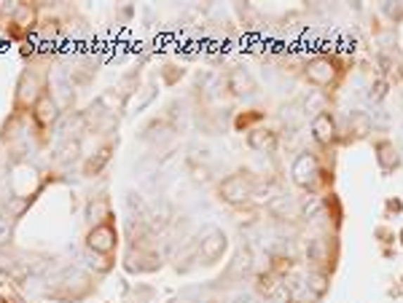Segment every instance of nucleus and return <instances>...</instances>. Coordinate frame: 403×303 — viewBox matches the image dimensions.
Wrapping results in <instances>:
<instances>
[{
  "label": "nucleus",
  "mask_w": 403,
  "mask_h": 303,
  "mask_svg": "<svg viewBox=\"0 0 403 303\" xmlns=\"http://www.w3.org/2000/svg\"><path fill=\"white\" fill-rule=\"evenodd\" d=\"M8 231H11V223H8L6 217H0V242H6V239H8Z\"/></svg>",
  "instance_id": "nucleus-13"
},
{
  "label": "nucleus",
  "mask_w": 403,
  "mask_h": 303,
  "mask_svg": "<svg viewBox=\"0 0 403 303\" xmlns=\"http://www.w3.org/2000/svg\"><path fill=\"white\" fill-rule=\"evenodd\" d=\"M229 89L234 91L237 97H253L255 94V81L248 70H231L229 73Z\"/></svg>",
  "instance_id": "nucleus-8"
},
{
  "label": "nucleus",
  "mask_w": 403,
  "mask_h": 303,
  "mask_svg": "<svg viewBox=\"0 0 403 303\" xmlns=\"http://www.w3.org/2000/svg\"><path fill=\"white\" fill-rule=\"evenodd\" d=\"M237 303H255V301L250 298V295H245V298H237Z\"/></svg>",
  "instance_id": "nucleus-14"
},
{
  "label": "nucleus",
  "mask_w": 403,
  "mask_h": 303,
  "mask_svg": "<svg viewBox=\"0 0 403 303\" xmlns=\"http://www.w3.org/2000/svg\"><path fill=\"white\" fill-rule=\"evenodd\" d=\"M32 119H35L38 126H44V129L54 123V119H57V105H54V100H51L49 94H41L38 102L32 105Z\"/></svg>",
  "instance_id": "nucleus-6"
},
{
  "label": "nucleus",
  "mask_w": 403,
  "mask_h": 303,
  "mask_svg": "<svg viewBox=\"0 0 403 303\" xmlns=\"http://www.w3.org/2000/svg\"><path fill=\"white\" fill-rule=\"evenodd\" d=\"M369 129H371V121H369L366 113H352V116H350V132L355 137H366Z\"/></svg>",
  "instance_id": "nucleus-11"
},
{
  "label": "nucleus",
  "mask_w": 403,
  "mask_h": 303,
  "mask_svg": "<svg viewBox=\"0 0 403 303\" xmlns=\"http://www.w3.org/2000/svg\"><path fill=\"white\" fill-rule=\"evenodd\" d=\"M221 198L226 204H245L253 198V180L245 177V175H231L221 182Z\"/></svg>",
  "instance_id": "nucleus-1"
},
{
  "label": "nucleus",
  "mask_w": 403,
  "mask_h": 303,
  "mask_svg": "<svg viewBox=\"0 0 403 303\" xmlns=\"http://www.w3.org/2000/svg\"><path fill=\"white\" fill-rule=\"evenodd\" d=\"M224 250H226V234L218 231V228H207V234L199 242V260H205L210 266V263H215V260L224 255Z\"/></svg>",
  "instance_id": "nucleus-3"
},
{
  "label": "nucleus",
  "mask_w": 403,
  "mask_h": 303,
  "mask_svg": "<svg viewBox=\"0 0 403 303\" xmlns=\"http://www.w3.org/2000/svg\"><path fill=\"white\" fill-rule=\"evenodd\" d=\"M290 172H293V180H296V185H301V188H309V185L314 182V177L320 175V167H317V159H314L312 153H301Z\"/></svg>",
  "instance_id": "nucleus-4"
},
{
  "label": "nucleus",
  "mask_w": 403,
  "mask_h": 303,
  "mask_svg": "<svg viewBox=\"0 0 403 303\" xmlns=\"http://www.w3.org/2000/svg\"><path fill=\"white\" fill-rule=\"evenodd\" d=\"M312 135L320 145H331L336 140V123H333V116L331 113H317L312 121Z\"/></svg>",
  "instance_id": "nucleus-5"
},
{
  "label": "nucleus",
  "mask_w": 403,
  "mask_h": 303,
  "mask_svg": "<svg viewBox=\"0 0 403 303\" xmlns=\"http://www.w3.org/2000/svg\"><path fill=\"white\" fill-rule=\"evenodd\" d=\"M333 76H336V70H333L331 60H312L309 67H307V78L312 81L314 86H328Z\"/></svg>",
  "instance_id": "nucleus-7"
},
{
  "label": "nucleus",
  "mask_w": 403,
  "mask_h": 303,
  "mask_svg": "<svg viewBox=\"0 0 403 303\" xmlns=\"http://www.w3.org/2000/svg\"><path fill=\"white\" fill-rule=\"evenodd\" d=\"M110 151H113V148L108 145V148H103V151H97V156H94L91 161H87V167H84V172H87V177H91V175H97V172H100V169H103L105 164L110 161Z\"/></svg>",
  "instance_id": "nucleus-10"
},
{
  "label": "nucleus",
  "mask_w": 403,
  "mask_h": 303,
  "mask_svg": "<svg viewBox=\"0 0 403 303\" xmlns=\"http://www.w3.org/2000/svg\"><path fill=\"white\" fill-rule=\"evenodd\" d=\"M248 145L253 148V151H274L277 148V135L274 132H267V129H253L250 135H248Z\"/></svg>",
  "instance_id": "nucleus-9"
},
{
  "label": "nucleus",
  "mask_w": 403,
  "mask_h": 303,
  "mask_svg": "<svg viewBox=\"0 0 403 303\" xmlns=\"http://www.w3.org/2000/svg\"><path fill=\"white\" fill-rule=\"evenodd\" d=\"M390 156H395L392 145H390V142H382V145H379V164H382L385 169H392L395 164H398V161H395V159H390Z\"/></svg>",
  "instance_id": "nucleus-12"
},
{
  "label": "nucleus",
  "mask_w": 403,
  "mask_h": 303,
  "mask_svg": "<svg viewBox=\"0 0 403 303\" xmlns=\"http://www.w3.org/2000/svg\"><path fill=\"white\" fill-rule=\"evenodd\" d=\"M116 242H119V236H116V228L110 223H97L87 236L89 250H94L97 255H110L116 250Z\"/></svg>",
  "instance_id": "nucleus-2"
}]
</instances>
